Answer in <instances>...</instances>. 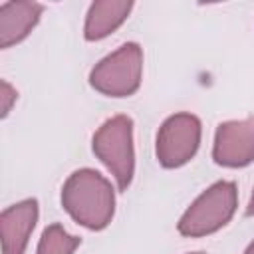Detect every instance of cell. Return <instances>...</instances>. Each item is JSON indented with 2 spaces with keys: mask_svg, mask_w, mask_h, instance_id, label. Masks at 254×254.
<instances>
[{
  "mask_svg": "<svg viewBox=\"0 0 254 254\" xmlns=\"http://www.w3.org/2000/svg\"><path fill=\"white\" fill-rule=\"evenodd\" d=\"M79 246V238L65 232L64 226L52 224L44 230L40 244H38V254H73L75 248Z\"/></svg>",
  "mask_w": 254,
  "mask_h": 254,
  "instance_id": "obj_10",
  "label": "cell"
},
{
  "mask_svg": "<svg viewBox=\"0 0 254 254\" xmlns=\"http://www.w3.org/2000/svg\"><path fill=\"white\" fill-rule=\"evenodd\" d=\"M93 153L111 171L117 181V187L125 190L135 171L131 119L127 115H115L107 119L93 135Z\"/></svg>",
  "mask_w": 254,
  "mask_h": 254,
  "instance_id": "obj_3",
  "label": "cell"
},
{
  "mask_svg": "<svg viewBox=\"0 0 254 254\" xmlns=\"http://www.w3.org/2000/svg\"><path fill=\"white\" fill-rule=\"evenodd\" d=\"M200 143V121L190 113L169 117L157 133V159L163 167L175 169L189 163Z\"/></svg>",
  "mask_w": 254,
  "mask_h": 254,
  "instance_id": "obj_5",
  "label": "cell"
},
{
  "mask_svg": "<svg viewBox=\"0 0 254 254\" xmlns=\"http://www.w3.org/2000/svg\"><path fill=\"white\" fill-rule=\"evenodd\" d=\"M212 157L224 167H244L254 159V117L220 123Z\"/></svg>",
  "mask_w": 254,
  "mask_h": 254,
  "instance_id": "obj_6",
  "label": "cell"
},
{
  "mask_svg": "<svg viewBox=\"0 0 254 254\" xmlns=\"http://www.w3.org/2000/svg\"><path fill=\"white\" fill-rule=\"evenodd\" d=\"M62 204L85 228H105L115 210V194L105 177L91 169L75 171L62 189Z\"/></svg>",
  "mask_w": 254,
  "mask_h": 254,
  "instance_id": "obj_1",
  "label": "cell"
},
{
  "mask_svg": "<svg viewBox=\"0 0 254 254\" xmlns=\"http://www.w3.org/2000/svg\"><path fill=\"white\" fill-rule=\"evenodd\" d=\"M131 2H95L85 18V38L101 40L117 30L131 12Z\"/></svg>",
  "mask_w": 254,
  "mask_h": 254,
  "instance_id": "obj_9",
  "label": "cell"
},
{
  "mask_svg": "<svg viewBox=\"0 0 254 254\" xmlns=\"http://www.w3.org/2000/svg\"><path fill=\"white\" fill-rule=\"evenodd\" d=\"M143 73V52L137 44H123L103 58L89 75V83L103 95L127 97L139 89Z\"/></svg>",
  "mask_w": 254,
  "mask_h": 254,
  "instance_id": "obj_4",
  "label": "cell"
},
{
  "mask_svg": "<svg viewBox=\"0 0 254 254\" xmlns=\"http://www.w3.org/2000/svg\"><path fill=\"white\" fill-rule=\"evenodd\" d=\"M0 101H2V117H6L12 109V103L16 101V89L6 79H2L0 83Z\"/></svg>",
  "mask_w": 254,
  "mask_h": 254,
  "instance_id": "obj_11",
  "label": "cell"
},
{
  "mask_svg": "<svg viewBox=\"0 0 254 254\" xmlns=\"http://www.w3.org/2000/svg\"><path fill=\"white\" fill-rule=\"evenodd\" d=\"M236 187L234 183L220 181L206 189L181 216L179 232L183 236H206L222 228L236 210Z\"/></svg>",
  "mask_w": 254,
  "mask_h": 254,
  "instance_id": "obj_2",
  "label": "cell"
},
{
  "mask_svg": "<svg viewBox=\"0 0 254 254\" xmlns=\"http://www.w3.org/2000/svg\"><path fill=\"white\" fill-rule=\"evenodd\" d=\"M42 6L36 2H4L0 6V46L22 42L38 24Z\"/></svg>",
  "mask_w": 254,
  "mask_h": 254,
  "instance_id": "obj_8",
  "label": "cell"
},
{
  "mask_svg": "<svg viewBox=\"0 0 254 254\" xmlns=\"http://www.w3.org/2000/svg\"><path fill=\"white\" fill-rule=\"evenodd\" d=\"M244 254H254V242H252V244H250V246H248V250H246V252H244Z\"/></svg>",
  "mask_w": 254,
  "mask_h": 254,
  "instance_id": "obj_13",
  "label": "cell"
},
{
  "mask_svg": "<svg viewBox=\"0 0 254 254\" xmlns=\"http://www.w3.org/2000/svg\"><path fill=\"white\" fill-rule=\"evenodd\" d=\"M38 220V202L34 198L8 206L0 216L2 254H24L28 238Z\"/></svg>",
  "mask_w": 254,
  "mask_h": 254,
  "instance_id": "obj_7",
  "label": "cell"
},
{
  "mask_svg": "<svg viewBox=\"0 0 254 254\" xmlns=\"http://www.w3.org/2000/svg\"><path fill=\"white\" fill-rule=\"evenodd\" d=\"M192 254H200V252H192Z\"/></svg>",
  "mask_w": 254,
  "mask_h": 254,
  "instance_id": "obj_14",
  "label": "cell"
},
{
  "mask_svg": "<svg viewBox=\"0 0 254 254\" xmlns=\"http://www.w3.org/2000/svg\"><path fill=\"white\" fill-rule=\"evenodd\" d=\"M246 212H248V214H254V192H252V196H250V202H248Z\"/></svg>",
  "mask_w": 254,
  "mask_h": 254,
  "instance_id": "obj_12",
  "label": "cell"
}]
</instances>
